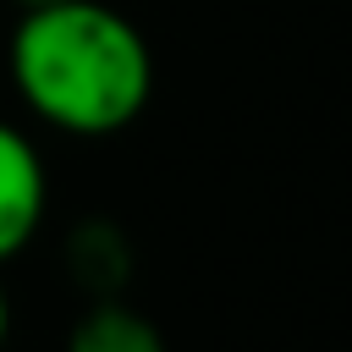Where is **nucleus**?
I'll return each instance as SVG.
<instances>
[{"label": "nucleus", "mask_w": 352, "mask_h": 352, "mask_svg": "<svg viewBox=\"0 0 352 352\" xmlns=\"http://www.w3.org/2000/svg\"><path fill=\"white\" fill-rule=\"evenodd\" d=\"M38 6H55V0H16V11H38Z\"/></svg>", "instance_id": "6"}, {"label": "nucleus", "mask_w": 352, "mask_h": 352, "mask_svg": "<svg viewBox=\"0 0 352 352\" xmlns=\"http://www.w3.org/2000/svg\"><path fill=\"white\" fill-rule=\"evenodd\" d=\"M6 336H11V297H6V286H0V352H6Z\"/></svg>", "instance_id": "5"}, {"label": "nucleus", "mask_w": 352, "mask_h": 352, "mask_svg": "<svg viewBox=\"0 0 352 352\" xmlns=\"http://www.w3.org/2000/svg\"><path fill=\"white\" fill-rule=\"evenodd\" d=\"M66 275L82 297H121L132 280V236L110 214L77 220L66 231Z\"/></svg>", "instance_id": "3"}, {"label": "nucleus", "mask_w": 352, "mask_h": 352, "mask_svg": "<svg viewBox=\"0 0 352 352\" xmlns=\"http://www.w3.org/2000/svg\"><path fill=\"white\" fill-rule=\"evenodd\" d=\"M66 352H170V346H165L160 324H154L148 314H138L132 302H121V297H94V302L77 314V324H72V336H66Z\"/></svg>", "instance_id": "4"}, {"label": "nucleus", "mask_w": 352, "mask_h": 352, "mask_svg": "<svg viewBox=\"0 0 352 352\" xmlns=\"http://www.w3.org/2000/svg\"><path fill=\"white\" fill-rule=\"evenodd\" d=\"M6 66L16 99L66 138H116L154 94L148 38L104 0H55L22 11Z\"/></svg>", "instance_id": "1"}, {"label": "nucleus", "mask_w": 352, "mask_h": 352, "mask_svg": "<svg viewBox=\"0 0 352 352\" xmlns=\"http://www.w3.org/2000/svg\"><path fill=\"white\" fill-rule=\"evenodd\" d=\"M44 209H50L44 154L22 126L0 121V264L28 253V242L44 226Z\"/></svg>", "instance_id": "2"}]
</instances>
